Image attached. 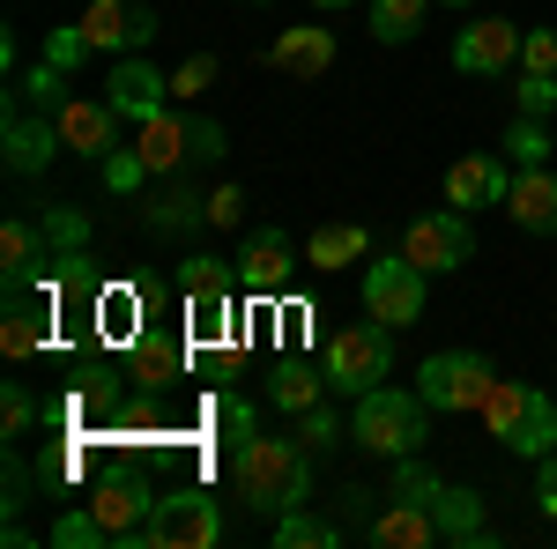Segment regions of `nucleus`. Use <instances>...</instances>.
Instances as JSON below:
<instances>
[{
    "mask_svg": "<svg viewBox=\"0 0 557 549\" xmlns=\"http://www.w3.org/2000/svg\"><path fill=\"white\" fill-rule=\"evenodd\" d=\"M394 372V327H380V320H364V327H343V335L327 341V379H335V394H372V386Z\"/></svg>",
    "mask_w": 557,
    "mask_h": 549,
    "instance_id": "nucleus-7",
    "label": "nucleus"
},
{
    "mask_svg": "<svg viewBox=\"0 0 557 549\" xmlns=\"http://www.w3.org/2000/svg\"><path fill=\"white\" fill-rule=\"evenodd\" d=\"M327 386H335V379H320L305 357H275V364H268V379H260V394H268L283 416H305V409H320V394H327Z\"/></svg>",
    "mask_w": 557,
    "mask_h": 549,
    "instance_id": "nucleus-21",
    "label": "nucleus"
},
{
    "mask_svg": "<svg viewBox=\"0 0 557 549\" xmlns=\"http://www.w3.org/2000/svg\"><path fill=\"white\" fill-rule=\"evenodd\" d=\"M483 431L506 446V453H520V461H543L557 446V409L543 386L528 379H498L491 386V401H483Z\"/></svg>",
    "mask_w": 557,
    "mask_h": 549,
    "instance_id": "nucleus-3",
    "label": "nucleus"
},
{
    "mask_svg": "<svg viewBox=\"0 0 557 549\" xmlns=\"http://www.w3.org/2000/svg\"><path fill=\"white\" fill-rule=\"evenodd\" d=\"M290 267H298V246H290L283 230H253L246 253H238V283L260 290V297H275L283 283H290Z\"/></svg>",
    "mask_w": 557,
    "mask_h": 549,
    "instance_id": "nucleus-20",
    "label": "nucleus"
},
{
    "mask_svg": "<svg viewBox=\"0 0 557 549\" xmlns=\"http://www.w3.org/2000/svg\"><path fill=\"white\" fill-rule=\"evenodd\" d=\"M535 506H543V520H557V446L535 461Z\"/></svg>",
    "mask_w": 557,
    "mask_h": 549,
    "instance_id": "nucleus-44",
    "label": "nucleus"
},
{
    "mask_svg": "<svg viewBox=\"0 0 557 549\" xmlns=\"http://www.w3.org/2000/svg\"><path fill=\"white\" fill-rule=\"evenodd\" d=\"M431 0H372V38L380 45H409L417 30H424Z\"/></svg>",
    "mask_w": 557,
    "mask_h": 549,
    "instance_id": "nucleus-28",
    "label": "nucleus"
},
{
    "mask_svg": "<svg viewBox=\"0 0 557 549\" xmlns=\"http://www.w3.org/2000/svg\"><path fill=\"white\" fill-rule=\"evenodd\" d=\"M431 8H469V0H431Z\"/></svg>",
    "mask_w": 557,
    "mask_h": 549,
    "instance_id": "nucleus-45",
    "label": "nucleus"
},
{
    "mask_svg": "<svg viewBox=\"0 0 557 549\" xmlns=\"http://www.w3.org/2000/svg\"><path fill=\"white\" fill-rule=\"evenodd\" d=\"M223 542V512L201 490H157L149 520L127 535V549H215Z\"/></svg>",
    "mask_w": 557,
    "mask_h": 549,
    "instance_id": "nucleus-5",
    "label": "nucleus"
},
{
    "mask_svg": "<svg viewBox=\"0 0 557 549\" xmlns=\"http://www.w3.org/2000/svg\"><path fill=\"white\" fill-rule=\"evenodd\" d=\"M141 223H149V230H172V238H186V230H201V223H209V194H194V186L164 178V186H157V201L141 209Z\"/></svg>",
    "mask_w": 557,
    "mask_h": 549,
    "instance_id": "nucleus-24",
    "label": "nucleus"
},
{
    "mask_svg": "<svg viewBox=\"0 0 557 549\" xmlns=\"http://www.w3.org/2000/svg\"><path fill=\"white\" fill-rule=\"evenodd\" d=\"M372 253V238H364V223H320L312 238H305V267H320V275H343L349 260Z\"/></svg>",
    "mask_w": 557,
    "mask_h": 549,
    "instance_id": "nucleus-25",
    "label": "nucleus"
},
{
    "mask_svg": "<svg viewBox=\"0 0 557 549\" xmlns=\"http://www.w3.org/2000/svg\"><path fill=\"white\" fill-rule=\"evenodd\" d=\"M45 60L75 75V67H83V60H89V38H83V23H60V30L45 38Z\"/></svg>",
    "mask_w": 557,
    "mask_h": 549,
    "instance_id": "nucleus-37",
    "label": "nucleus"
},
{
    "mask_svg": "<svg viewBox=\"0 0 557 549\" xmlns=\"http://www.w3.org/2000/svg\"><path fill=\"white\" fill-rule=\"evenodd\" d=\"M15 104H30V112H45V120H52V112L67 104V67L38 60V67H30V75L15 83Z\"/></svg>",
    "mask_w": 557,
    "mask_h": 549,
    "instance_id": "nucleus-30",
    "label": "nucleus"
},
{
    "mask_svg": "<svg viewBox=\"0 0 557 549\" xmlns=\"http://www.w3.org/2000/svg\"><path fill=\"white\" fill-rule=\"evenodd\" d=\"M45 260H52V238H45V223L30 209H15L0 223V275H8V290H23L30 275H38Z\"/></svg>",
    "mask_w": 557,
    "mask_h": 549,
    "instance_id": "nucleus-16",
    "label": "nucleus"
},
{
    "mask_svg": "<svg viewBox=\"0 0 557 549\" xmlns=\"http://www.w3.org/2000/svg\"><path fill=\"white\" fill-rule=\"evenodd\" d=\"M520 45H528V30H520L513 15H483V23H461L454 67H461V75H513Z\"/></svg>",
    "mask_w": 557,
    "mask_h": 549,
    "instance_id": "nucleus-10",
    "label": "nucleus"
},
{
    "mask_svg": "<svg viewBox=\"0 0 557 549\" xmlns=\"http://www.w3.org/2000/svg\"><path fill=\"white\" fill-rule=\"evenodd\" d=\"M298 438H305V453H335V446H343V416L320 401V409H305V416H298Z\"/></svg>",
    "mask_w": 557,
    "mask_h": 549,
    "instance_id": "nucleus-34",
    "label": "nucleus"
},
{
    "mask_svg": "<svg viewBox=\"0 0 557 549\" xmlns=\"http://www.w3.org/2000/svg\"><path fill=\"white\" fill-rule=\"evenodd\" d=\"M506 157H513V164H550V127L520 112L513 127H506Z\"/></svg>",
    "mask_w": 557,
    "mask_h": 549,
    "instance_id": "nucleus-32",
    "label": "nucleus"
},
{
    "mask_svg": "<svg viewBox=\"0 0 557 549\" xmlns=\"http://www.w3.org/2000/svg\"><path fill=\"white\" fill-rule=\"evenodd\" d=\"M520 112H528V120H550L557 112V75H520Z\"/></svg>",
    "mask_w": 557,
    "mask_h": 549,
    "instance_id": "nucleus-39",
    "label": "nucleus"
},
{
    "mask_svg": "<svg viewBox=\"0 0 557 549\" xmlns=\"http://www.w3.org/2000/svg\"><path fill=\"white\" fill-rule=\"evenodd\" d=\"M424 267L409 253H394V260H372L364 267V312L380 320V327H417L424 320Z\"/></svg>",
    "mask_w": 557,
    "mask_h": 549,
    "instance_id": "nucleus-9",
    "label": "nucleus"
},
{
    "mask_svg": "<svg viewBox=\"0 0 557 549\" xmlns=\"http://www.w3.org/2000/svg\"><path fill=\"white\" fill-rule=\"evenodd\" d=\"M38 223H45V238H52V260H83V246H89V223H83L75 209H45Z\"/></svg>",
    "mask_w": 557,
    "mask_h": 549,
    "instance_id": "nucleus-31",
    "label": "nucleus"
},
{
    "mask_svg": "<svg viewBox=\"0 0 557 549\" xmlns=\"http://www.w3.org/2000/svg\"><path fill=\"white\" fill-rule=\"evenodd\" d=\"M506 215H513L528 238H557V171L550 164H520L513 194H506Z\"/></svg>",
    "mask_w": 557,
    "mask_h": 549,
    "instance_id": "nucleus-15",
    "label": "nucleus"
},
{
    "mask_svg": "<svg viewBox=\"0 0 557 549\" xmlns=\"http://www.w3.org/2000/svg\"><path fill=\"white\" fill-rule=\"evenodd\" d=\"M52 549H112V535L97 527V512H67V520H52Z\"/></svg>",
    "mask_w": 557,
    "mask_h": 549,
    "instance_id": "nucleus-33",
    "label": "nucleus"
},
{
    "mask_svg": "<svg viewBox=\"0 0 557 549\" xmlns=\"http://www.w3.org/2000/svg\"><path fill=\"white\" fill-rule=\"evenodd\" d=\"M372 498H380V490H364V483H343V512H335V520H343V535L372 527Z\"/></svg>",
    "mask_w": 557,
    "mask_h": 549,
    "instance_id": "nucleus-42",
    "label": "nucleus"
},
{
    "mask_svg": "<svg viewBox=\"0 0 557 549\" xmlns=\"http://www.w3.org/2000/svg\"><path fill=\"white\" fill-rule=\"evenodd\" d=\"M134 149H141L149 178H172L178 164H223L231 134L215 127V120H201V112H172V104H164L157 120L134 127Z\"/></svg>",
    "mask_w": 557,
    "mask_h": 549,
    "instance_id": "nucleus-4",
    "label": "nucleus"
},
{
    "mask_svg": "<svg viewBox=\"0 0 557 549\" xmlns=\"http://www.w3.org/2000/svg\"><path fill=\"white\" fill-rule=\"evenodd\" d=\"M275 542L283 549H335L343 542V520H320V512L290 506V512H275Z\"/></svg>",
    "mask_w": 557,
    "mask_h": 549,
    "instance_id": "nucleus-27",
    "label": "nucleus"
},
{
    "mask_svg": "<svg viewBox=\"0 0 557 549\" xmlns=\"http://www.w3.org/2000/svg\"><path fill=\"white\" fill-rule=\"evenodd\" d=\"M172 372H178V349L157 341V335H141V386H164Z\"/></svg>",
    "mask_w": 557,
    "mask_h": 549,
    "instance_id": "nucleus-38",
    "label": "nucleus"
},
{
    "mask_svg": "<svg viewBox=\"0 0 557 549\" xmlns=\"http://www.w3.org/2000/svg\"><path fill=\"white\" fill-rule=\"evenodd\" d=\"M104 97H112V112L141 127V120H157L164 104H172V75H157L149 60H120L112 75H104Z\"/></svg>",
    "mask_w": 557,
    "mask_h": 549,
    "instance_id": "nucleus-14",
    "label": "nucleus"
},
{
    "mask_svg": "<svg viewBox=\"0 0 557 549\" xmlns=\"http://www.w3.org/2000/svg\"><path fill=\"white\" fill-rule=\"evenodd\" d=\"M157 30H164V23H157V8H149V0H89V8H83L89 52H141Z\"/></svg>",
    "mask_w": 557,
    "mask_h": 549,
    "instance_id": "nucleus-11",
    "label": "nucleus"
},
{
    "mask_svg": "<svg viewBox=\"0 0 557 549\" xmlns=\"http://www.w3.org/2000/svg\"><path fill=\"white\" fill-rule=\"evenodd\" d=\"M0 423H8V438H30V423H38V401H30V386H0Z\"/></svg>",
    "mask_w": 557,
    "mask_h": 549,
    "instance_id": "nucleus-36",
    "label": "nucleus"
},
{
    "mask_svg": "<svg viewBox=\"0 0 557 549\" xmlns=\"http://www.w3.org/2000/svg\"><path fill=\"white\" fill-rule=\"evenodd\" d=\"M0 349H8L15 364L45 349V312H30V304H23V290H8V327H0Z\"/></svg>",
    "mask_w": 557,
    "mask_h": 549,
    "instance_id": "nucleus-29",
    "label": "nucleus"
},
{
    "mask_svg": "<svg viewBox=\"0 0 557 549\" xmlns=\"http://www.w3.org/2000/svg\"><path fill=\"white\" fill-rule=\"evenodd\" d=\"M312 8H349V0H312Z\"/></svg>",
    "mask_w": 557,
    "mask_h": 549,
    "instance_id": "nucleus-46",
    "label": "nucleus"
},
{
    "mask_svg": "<svg viewBox=\"0 0 557 549\" xmlns=\"http://www.w3.org/2000/svg\"><path fill=\"white\" fill-rule=\"evenodd\" d=\"M431 520H438V542H491L483 498L461 490V483H438V490H431Z\"/></svg>",
    "mask_w": 557,
    "mask_h": 549,
    "instance_id": "nucleus-23",
    "label": "nucleus"
},
{
    "mask_svg": "<svg viewBox=\"0 0 557 549\" xmlns=\"http://www.w3.org/2000/svg\"><path fill=\"white\" fill-rule=\"evenodd\" d=\"M372 542H386V549H431V542H438V520H431V506L386 498V512L372 520Z\"/></svg>",
    "mask_w": 557,
    "mask_h": 549,
    "instance_id": "nucleus-26",
    "label": "nucleus"
},
{
    "mask_svg": "<svg viewBox=\"0 0 557 549\" xmlns=\"http://www.w3.org/2000/svg\"><path fill=\"white\" fill-rule=\"evenodd\" d=\"M349 438H357L364 453H386V461L424 453L431 446V401L417 386H372V394H357V409H349Z\"/></svg>",
    "mask_w": 557,
    "mask_h": 549,
    "instance_id": "nucleus-2",
    "label": "nucleus"
},
{
    "mask_svg": "<svg viewBox=\"0 0 557 549\" xmlns=\"http://www.w3.org/2000/svg\"><path fill=\"white\" fill-rule=\"evenodd\" d=\"M209 223L215 230H238V223H246V194H238V186H215L209 194Z\"/></svg>",
    "mask_w": 557,
    "mask_h": 549,
    "instance_id": "nucleus-43",
    "label": "nucleus"
},
{
    "mask_svg": "<svg viewBox=\"0 0 557 549\" xmlns=\"http://www.w3.org/2000/svg\"><path fill=\"white\" fill-rule=\"evenodd\" d=\"M506 194H513V171L498 164V157H461V164L446 171V201L454 209H506Z\"/></svg>",
    "mask_w": 557,
    "mask_h": 549,
    "instance_id": "nucleus-17",
    "label": "nucleus"
},
{
    "mask_svg": "<svg viewBox=\"0 0 557 549\" xmlns=\"http://www.w3.org/2000/svg\"><path fill=\"white\" fill-rule=\"evenodd\" d=\"M231 283H238V260H186L178 267V290L194 304V320H223V304H231Z\"/></svg>",
    "mask_w": 557,
    "mask_h": 549,
    "instance_id": "nucleus-22",
    "label": "nucleus"
},
{
    "mask_svg": "<svg viewBox=\"0 0 557 549\" xmlns=\"http://www.w3.org/2000/svg\"><path fill=\"white\" fill-rule=\"evenodd\" d=\"M401 253L417 260L424 275H461L475 260V223H469V209H431V215H417L409 230H401Z\"/></svg>",
    "mask_w": 557,
    "mask_h": 549,
    "instance_id": "nucleus-8",
    "label": "nucleus"
},
{
    "mask_svg": "<svg viewBox=\"0 0 557 549\" xmlns=\"http://www.w3.org/2000/svg\"><path fill=\"white\" fill-rule=\"evenodd\" d=\"M149 506H157V490H149V483H127V475L97 483V498H89V512H97V527L112 535V549H127V535L149 520Z\"/></svg>",
    "mask_w": 557,
    "mask_h": 549,
    "instance_id": "nucleus-19",
    "label": "nucleus"
},
{
    "mask_svg": "<svg viewBox=\"0 0 557 549\" xmlns=\"http://www.w3.org/2000/svg\"><path fill=\"white\" fill-rule=\"evenodd\" d=\"M60 149H67V141H60V120H45V112H30V104H8L0 157H8V171H15V178H45Z\"/></svg>",
    "mask_w": 557,
    "mask_h": 549,
    "instance_id": "nucleus-12",
    "label": "nucleus"
},
{
    "mask_svg": "<svg viewBox=\"0 0 557 549\" xmlns=\"http://www.w3.org/2000/svg\"><path fill=\"white\" fill-rule=\"evenodd\" d=\"M268 60H275L283 75H298V83H320V75L335 67V30H327V23H290L283 38L268 45Z\"/></svg>",
    "mask_w": 557,
    "mask_h": 549,
    "instance_id": "nucleus-18",
    "label": "nucleus"
},
{
    "mask_svg": "<svg viewBox=\"0 0 557 549\" xmlns=\"http://www.w3.org/2000/svg\"><path fill=\"white\" fill-rule=\"evenodd\" d=\"M231 483H238V498L253 512H290L312 498V453H305V438H275V431H246L238 446H231Z\"/></svg>",
    "mask_w": 557,
    "mask_h": 549,
    "instance_id": "nucleus-1",
    "label": "nucleus"
},
{
    "mask_svg": "<svg viewBox=\"0 0 557 549\" xmlns=\"http://www.w3.org/2000/svg\"><path fill=\"white\" fill-rule=\"evenodd\" d=\"M520 75H557V30H528V45H520Z\"/></svg>",
    "mask_w": 557,
    "mask_h": 549,
    "instance_id": "nucleus-40",
    "label": "nucleus"
},
{
    "mask_svg": "<svg viewBox=\"0 0 557 549\" xmlns=\"http://www.w3.org/2000/svg\"><path fill=\"white\" fill-rule=\"evenodd\" d=\"M52 120H60V141H67L75 157H97V164L120 149V127H127V120L112 112V97H67Z\"/></svg>",
    "mask_w": 557,
    "mask_h": 549,
    "instance_id": "nucleus-13",
    "label": "nucleus"
},
{
    "mask_svg": "<svg viewBox=\"0 0 557 549\" xmlns=\"http://www.w3.org/2000/svg\"><path fill=\"white\" fill-rule=\"evenodd\" d=\"M209 83H215V52H194V60H178V75H172V97H201Z\"/></svg>",
    "mask_w": 557,
    "mask_h": 549,
    "instance_id": "nucleus-41",
    "label": "nucleus"
},
{
    "mask_svg": "<svg viewBox=\"0 0 557 549\" xmlns=\"http://www.w3.org/2000/svg\"><path fill=\"white\" fill-rule=\"evenodd\" d=\"M141 178H149V164H141V149H134V141H120V149L104 157V186H112V194H134Z\"/></svg>",
    "mask_w": 557,
    "mask_h": 549,
    "instance_id": "nucleus-35",
    "label": "nucleus"
},
{
    "mask_svg": "<svg viewBox=\"0 0 557 549\" xmlns=\"http://www.w3.org/2000/svg\"><path fill=\"white\" fill-rule=\"evenodd\" d=\"M491 386H498V364L483 349H438V357L417 364V394L431 409H446V416H483Z\"/></svg>",
    "mask_w": 557,
    "mask_h": 549,
    "instance_id": "nucleus-6",
    "label": "nucleus"
}]
</instances>
